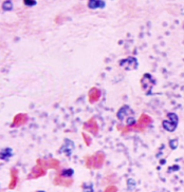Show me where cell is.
<instances>
[{
	"label": "cell",
	"mask_w": 184,
	"mask_h": 192,
	"mask_svg": "<svg viewBox=\"0 0 184 192\" xmlns=\"http://www.w3.org/2000/svg\"><path fill=\"white\" fill-rule=\"evenodd\" d=\"M16 182H17V177H16V175H13V180H12V183H11V188H13L16 185Z\"/></svg>",
	"instance_id": "23"
},
{
	"label": "cell",
	"mask_w": 184,
	"mask_h": 192,
	"mask_svg": "<svg viewBox=\"0 0 184 192\" xmlns=\"http://www.w3.org/2000/svg\"><path fill=\"white\" fill-rule=\"evenodd\" d=\"M167 117H168V121H164L162 122L163 128L166 130V131L174 132L176 130V128H177L179 118H178L177 114H175V113H168L167 114Z\"/></svg>",
	"instance_id": "1"
},
{
	"label": "cell",
	"mask_w": 184,
	"mask_h": 192,
	"mask_svg": "<svg viewBox=\"0 0 184 192\" xmlns=\"http://www.w3.org/2000/svg\"><path fill=\"white\" fill-rule=\"evenodd\" d=\"M84 192H93V187L91 184H84L83 185Z\"/></svg>",
	"instance_id": "16"
},
{
	"label": "cell",
	"mask_w": 184,
	"mask_h": 192,
	"mask_svg": "<svg viewBox=\"0 0 184 192\" xmlns=\"http://www.w3.org/2000/svg\"><path fill=\"white\" fill-rule=\"evenodd\" d=\"M2 9L4 11H11L13 9V3L11 1H4L2 4Z\"/></svg>",
	"instance_id": "15"
},
{
	"label": "cell",
	"mask_w": 184,
	"mask_h": 192,
	"mask_svg": "<svg viewBox=\"0 0 184 192\" xmlns=\"http://www.w3.org/2000/svg\"><path fill=\"white\" fill-rule=\"evenodd\" d=\"M69 144H70V140H66V144L64 145L63 147H61L60 148V153H64L65 152L67 155H68V156H70L71 155V153H72V151H73V148H74V145L72 144L70 147H68L69 146Z\"/></svg>",
	"instance_id": "9"
},
{
	"label": "cell",
	"mask_w": 184,
	"mask_h": 192,
	"mask_svg": "<svg viewBox=\"0 0 184 192\" xmlns=\"http://www.w3.org/2000/svg\"><path fill=\"white\" fill-rule=\"evenodd\" d=\"M105 1H100V0H93V1H89L88 5L90 9H100V7H105Z\"/></svg>",
	"instance_id": "11"
},
{
	"label": "cell",
	"mask_w": 184,
	"mask_h": 192,
	"mask_svg": "<svg viewBox=\"0 0 184 192\" xmlns=\"http://www.w3.org/2000/svg\"><path fill=\"white\" fill-rule=\"evenodd\" d=\"M83 138H84V140H85L86 145H87V146H90V144H91V137L87 134V133H85V132L83 133Z\"/></svg>",
	"instance_id": "17"
},
{
	"label": "cell",
	"mask_w": 184,
	"mask_h": 192,
	"mask_svg": "<svg viewBox=\"0 0 184 192\" xmlns=\"http://www.w3.org/2000/svg\"><path fill=\"white\" fill-rule=\"evenodd\" d=\"M44 174V167H36V168L33 170V173L30 175V177H38L40 175Z\"/></svg>",
	"instance_id": "12"
},
{
	"label": "cell",
	"mask_w": 184,
	"mask_h": 192,
	"mask_svg": "<svg viewBox=\"0 0 184 192\" xmlns=\"http://www.w3.org/2000/svg\"><path fill=\"white\" fill-rule=\"evenodd\" d=\"M74 171L72 169H65V170L61 171L60 173V177L61 179H68V177H71L73 175Z\"/></svg>",
	"instance_id": "13"
},
{
	"label": "cell",
	"mask_w": 184,
	"mask_h": 192,
	"mask_svg": "<svg viewBox=\"0 0 184 192\" xmlns=\"http://www.w3.org/2000/svg\"><path fill=\"white\" fill-rule=\"evenodd\" d=\"M37 192H44V191H37Z\"/></svg>",
	"instance_id": "24"
},
{
	"label": "cell",
	"mask_w": 184,
	"mask_h": 192,
	"mask_svg": "<svg viewBox=\"0 0 184 192\" xmlns=\"http://www.w3.org/2000/svg\"><path fill=\"white\" fill-rule=\"evenodd\" d=\"M12 155H13V151L11 148H5L2 151H0V158L2 160H9Z\"/></svg>",
	"instance_id": "10"
},
{
	"label": "cell",
	"mask_w": 184,
	"mask_h": 192,
	"mask_svg": "<svg viewBox=\"0 0 184 192\" xmlns=\"http://www.w3.org/2000/svg\"><path fill=\"white\" fill-rule=\"evenodd\" d=\"M50 165H51V167H53V168L57 169V168H58V166H59V164H58L57 160H51V163H50Z\"/></svg>",
	"instance_id": "21"
},
{
	"label": "cell",
	"mask_w": 184,
	"mask_h": 192,
	"mask_svg": "<svg viewBox=\"0 0 184 192\" xmlns=\"http://www.w3.org/2000/svg\"><path fill=\"white\" fill-rule=\"evenodd\" d=\"M169 146H171V148L172 150L177 149V147H178V140H171V141H169Z\"/></svg>",
	"instance_id": "18"
},
{
	"label": "cell",
	"mask_w": 184,
	"mask_h": 192,
	"mask_svg": "<svg viewBox=\"0 0 184 192\" xmlns=\"http://www.w3.org/2000/svg\"><path fill=\"white\" fill-rule=\"evenodd\" d=\"M84 129H85L86 131L90 132L91 134L95 135L99 133V125H97V122L94 118H90L87 122H85Z\"/></svg>",
	"instance_id": "4"
},
{
	"label": "cell",
	"mask_w": 184,
	"mask_h": 192,
	"mask_svg": "<svg viewBox=\"0 0 184 192\" xmlns=\"http://www.w3.org/2000/svg\"><path fill=\"white\" fill-rule=\"evenodd\" d=\"M127 185H128V189L132 190V189L135 187V180H128Z\"/></svg>",
	"instance_id": "19"
},
{
	"label": "cell",
	"mask_w": 184,
	"mask_h": 192,
	"mask_svg": "<svg viewBox=\"0 0 184 192\" xmlns=\"http://www.w3.org/2000/svg\"><path fill=\"white\" fill-rule=\"evenodd\" d=\"M151 122V119L148 115H146V114H143V115H141L140 119L138 121V124L136 125H132V128L133 129H139V130H142L143 128L147 127L148 125Z\"/></svg>",
	"instance_id": "5"
},
{
	"label": "cell",
	"mask_w": 184,
	"mask_h": 192,
	"mask_svg": "<svg viewBox=\"0 0 184 192\" xmlns=\"http://www.w3.org/2000/svg\"><path fill=\"white\" fill-rule=\"evenodd\" d=\"M100 97H101V91H100V89H97V88L90 89V91H89L88 98H89V101H90L91 104H93V102H96L100 99Z\"/></svg>",
	"instance_id": "6"
},
{
	"label": "cell",
	"mask_w": 184,
	"mask_h": 192,
	"mask_svg": "<svg viewBox=\"0 0 184 192\" xmlns=\"http://www.w3.org/2000/svg\"><path fill=\"white\" fill-rule=\"evenodd\" d=\"M120 66L126 70H135L138 66V61L135 57H128L120 61Z\"/></svg>",
	"instance_id": "2"
},
{
	"label": "cell",
	"mask_w": 184,
	"mask_h": 192,
	"mask_svg": "<svg viewBox=\"0 0 184 192\" xmlns=\"http://www.w3.org/2000/svg\"><path fill=\"white\" fill-rule=\"evenodd\" d=\"M153 79L151 78L149 74H145L143 76V78L141 79V85H142V89L146 92V93H149L151 91V88L153 87Z\"/></svg>",
	"instance_id": "3"
},
{
	"label": "cell",
	"mask_w": 184,
	"mask_h": 192,
	"mask_svg": "<svg viewBox=\"0 0 184 192\" xmlns=\"http://www.w3.org/2000/svg\"><path fill=\"white\" fill-rule=\"evenodd\" d=\"M116 191H118V189H116L115 186H109L104 192H116Z\"/></svg>",
	"instance_id": "20"
},
{
	"label": "cell",
	"mask_w": 184,
	"mask_h": 192,
	"mask_svg": "<svg viewBox=\"0 0 184 192\" xmlns=\"http://www.w3.org/2000/svg\"><path fill=\"white\" fill-rule=\"evenodd\" d=\"M105 160V154L103 152H97L94 155V168H101Z\"/></svg>",
	"instance_id": "8"
},
{
	"label": "cell",
	"mask_w": 184,
	"mask_h": 192,
	"mask_svg": "<svg viewBox=\"0 0 184 192\" xmlns=\"http://www.w3.org/2000/svg\"><path fill=\"white\" fill-rule=\"evenodd\" d=\"M23 3L24 5H29V7H33V5H35L36 4V1H23Z\"/></svg>",
	"instance_id": "22"
},
{
	"label": "cell",
	"mask_w": 184,
	"mask_h": 192,
	"mask_svg": "<svg viewBox=\"0 0 184 192\" xmlns=\"http://www.w3.org/2000/svg\"><path fill=\"white\" fill-rule=\"evenodd\" d=\"M86 165H87L88 168H94V155H93V156L87 157V160H86Z\"/></svg>",
	"instance_id": "14"
},
{
	"label": "cell",
	"mask_w": 184,
	"mask_h": 192,
	"mask_svg": "<svg viewBox=\"0 0 184 192\" xmlns=\"http://www.w3.org/2000/svg\"><path fill=\"white\" fill-rule=\"evenodd\" d=\"M28 121V116L26 114H17V115L15 116V118H14L13 121V127H19L21 126V125L26 124Z\"/></svg>",
	"instance_id": "7"
}]
</instances>
